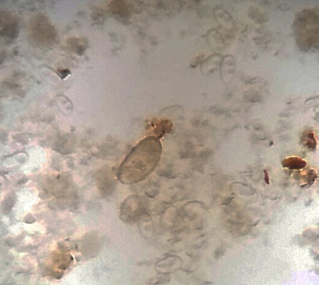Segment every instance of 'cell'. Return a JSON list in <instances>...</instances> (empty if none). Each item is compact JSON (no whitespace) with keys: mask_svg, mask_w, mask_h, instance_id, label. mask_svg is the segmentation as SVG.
<instances>
[{"mask_svg":"<svg viewBox=\"0 0 319 285\" xmlns=\"http://www.w3.org/2000/svg\"><path fill=\"white\" fill-rule=\"evenodd\" d=\"M162 147L155 138L141 141L123 160L118 171V178L123 184H136L145 179L157 166Z\"/></svg>","mask_w":319,"mask_h":285,"instance_id":"cell-1","label":"cell"},{"mask_svg":"<svg viewBox=\"0 0 319 285\" xmlns=\"http://www.w3.org/2000/svg\"><path fill=\"white\" fill-rule=\"evenodd\" d=\"M141 205V201L136 197L127 200L121 208V219L124 221H135L142 212Z\"/></svg>","mask_w":319,"mask_h":285,"instance_id":"cell-2","label":"cell"},{"mask_svg":"<svg viewBox=\"0 0 319 285\" xmlns=\"http://www.w3.org/2000/svg\"><path fill=\"white\" fill-rule=\"evenodd\" d=\"M282 165L290 169H301L307 166V163L300 158H289L284 160Z\"/></svg>","mask_w":319,"mask_h":285,"instance_id":"cell-3","label":"cell"},{"mask_svg":"<svg viewBox=\"0 0 319 285\" xmlns=\"http://www.w3.org/2000/svg\"><path fill=\"white\" fill-rule=\"evenodd\" d=\"M301 139H302L303 145L307 149L312 150V151L316 149L317 141L313 131L307 130V131L304 132Z\"/></svg>","mask_w":319,"mask_h":285,"instance_id":"cell-4","label":"cell"}]
</instances>
